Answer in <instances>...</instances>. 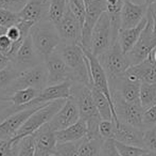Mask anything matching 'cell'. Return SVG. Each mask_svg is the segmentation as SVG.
<instances>
[{
	"instance_id": "4dcf8cb0",
	"label": "cell",
	"mask_w": 156,
	"mask_h": 156,
	"mask_svg": "<svg viewBox=\"0 0 156 156\" xmlns=\"http://www.w3.org/2000/svg\"><path fill=\"white\" fill-rule=\"evenodd\" d=\"M68 6L81 23V25H84L85 17H86V6L84 0H68Z\"/></svg>"
},
{
	"instance_id": "ee69618b",
	"label": "cell",
	"mask_w": 156,
	"mask_h": 156,
	"mask_svg": "<svg viewBox=\"0 0 156 156\" xmlns=\"http://www.w3.org/2000/svg\"><path fill=\"white\" fill-rule=\"evenodd\" d=\"M127 1L132 2L134 4H137V6H146L147 0H127Z\"/></svg>"
},
{
	"instance_id": "8d00e7d4",
	"label": "cell",
	"mask_w": 156,
	"mask_h": 156,
	"mask_svg": "<svg viewBox=\"0 0 156 156\" xmlns=\"http://www.w3.org/2000/svg\"><path fill=\"white\" fill-rule=\"evenodd\" d=\"M116 131V123L114 121L102 120L99 125V134L102 139H114Z\"/></svg>"
},
{
	"instance_id": "2e32d148",
	"label": "cell",
	"mask_w": 156,
	"mask_h": 156,
	"mask_svg": "<svg viewBox=\"0 0 156 156\" xmlns=\"http://www.w3.org/2000/svg\"><path fill=\"white\" fill-rule=\"evenodd\" d=\"M80 119L78 105L71 97H69L68 100H66L65 104L60 109V111L52 118L49 124L53 131H58L76 124Z\"/></svg>"
},
{
	"instance_id": "b9f144b4",
	"label": "cell",
	"mask_w": 156,
	"mask_h": 156,
	"mask_svg": "<svg viewBox=\"0 0 156 156\" xmlns=\"http://www.w3.org/2000/svg\"><path fill=\"white\" fill-rule=\"evenodd\" d=\"M11 64H12V59H11L10 57L5 56V55L0 52V71L5 69V67H8L9 65H11Z\"/></svg>"
},
{
	"instance_id": "4316f807",
	"label": "cell",
	"mask_w": 156,
	"mask_h": 156,
	"mask_svg": "<svg viewBox=\"0 0 156 156\" xmlns=\"http://www.w3.org/2000/svg\"><path fill=\"white\" fill-rule=\"evenodd\" d=\"M140 104L144 111L156 104V83L141 82L140 86Z\"/></svg>"
},
{
	"instance_id": "836d02e7",
	"label": "cell",
	"mask_w": 156,
	"mask_h": 156,
	"mask_svg": "<svg viewBox=\"0 0 156 156\" xmlns=\"http://www.w3.org/2000/svg\"><path fill=\"white\" fill-rule=\"evenodd\" d=\"M19 142L12 139H0V156H18Z\"/></svg>"
},
{
	"instance_id": "f546056e",
	"label": "cell",
	"mask_w": 156,
	"mask_h": 156,
	"mask_svg": "<svg viewBox=\"0 0 156 156\" xmlns=\"http://www.w3.org/2000/svg\"><path fill=\"white\" fill-rule=\"evenodd\" d=\"M82 143L81 141L76 142H64V143H58L55 148L56 156H80V146Z\"/></svg>"
},
{
	"instance_id": "e575fe53",
	"label": "cell",
	"mask_w": 156,
	"mask_h": 156,
	"mask_svg": "<svg viewBox=\"0 0 156 156\" xmlns=\"http://www.w3.org/2000/svg\"><path fill=\"white\" fill-rule=\"evenodd\" d=\"M18 156H34L35 155V140L33 135L27 136L19 140Z\"/></svg>"
},
{
	"instance_id": "ffe728a7",
	"label": "cell",
	"mask_w": 156,
	"mask_h": 156,
	"mask_svg": "<svg viewBox=\"0 0 156 156\" xmlns=\"http://www.w3.org/2000/svg\"><path fill=\"white\" fill-rule=\"evenodd\" d=\"M144 129L119 122L118 124H116L114 140L127 146L144 148Z\"/></svg>"
},
{
	"instance_id": "f5cc1de1",
	"label": "cell",
	"mask_w": 156,
	"mask_h": 156,
	"mask_svg": "<svg viewBox=\"0 0 156 156\" xmlns=\"http://www.w3.org/2000/svg\"><path fill=\"white\" fill-rule=\"evenodd\" d=\"M100 156H101V155H100Z\"/></svg>"
},
{
	"instance_id": "d6a6232c",
	"label": "cell",
	"mask_w": 156,
	"mask_h": 156,
	"mask_svg": "<svg viewBox=\"0 0 156 156\" xmlns=\"http://www.w3.org/2000/svg\"><path fill=\"white\" fill-rule=\"evenodd\" d=\"M20 46L11 41L6 34L0 36V52L5 55V56L10 57L11 59H13L14 55L16 54V51L18 50V48L20 47Z\"/></svg>"
},
{
	"instance_id": "7a4b0ae2",
	"label": "cell",
	"mask_w": 156,
	"mask_h": 156,
	"mask_svg": "<svg viewBox=\"0 0 156 156\" xmlns=\"http://www.w3.org/2000/svg\"><path fill=\"white\" fill-rule=\"evenodd\" d=\"M56 52L73 72L74 82L84 83L88 87L93 86L89 63L81 45L61 44L56 49Z\"/></svg>"
},
{
	"instance_id": "30bf717a",
	"label": "cell",
	"mask_w": 156,
	"mask_h": 156,
	"mask_svg": "<svg viewBox=\"0 0 156 156\" xmlns=\"http://www.w3.org/2000/svg\"><path fill=\"white\" fill-rule=\"evenodd\" d=\"M47 67L48 74V86H55L60 83L71 81L74 82V75L69 67L66 64V62L62 59V57L54 51L50 56L44 60Z\"/></svg>"
},
{
	"instance_id": "7dc6e473",
	"label": "cell",
	"mask_w": 156,
	"mask_h": 156,
	"mask_svg": "<svg viewBox=\"0 0 156 156\" xmlns=\"http://www.w3.org/2000/svg\"><path fill=\"white\" fill-rule=\"evenodd\" d=\"M140 156H156V152H152V151H148L147 150L146 152L144 153L142 155Z\"/></svg>"
},
{
	"instance_id": "d590c367",
	"label": "cell",
	"mask_w": 156,
	"mask_h": 156,
	"mask_svg": "<svg viewBox=\"0 0 156 156\" xmlns=\"http://www.w3.org/2000/svg\"><path fill=\"white\" fill-rule=\"evenodd\" d=\"M116 148H117L118 152L121 156H140L146 152V149L144 148H138V146H127V144L121 143L119 141L115 140Z\"/></svg>"
},
{
	"instance_id": "8fae6325",
	"label": "cell",
	"mask_w": 156,
	"mask_h": 156,
	"mask_svg": "<svg viewBox=\"0 0 156 156\" xmlns=\"http://www.w3.org/2000/svg\"><path fill=\"white\" fill-rule=\"evenodd\" d=\"M55 26L62 40V44L81 45L83 26L73 15V13L70 11L69 6L66 10L63 18Z\"/></svg>"
},
{
	"instance_id": "ba28073f",
	"label": "cell",
	"mask_w": 156,
	"mask_h": 156,
	"mask_svg": "<svg viewBox=\"0 0 156 156\" xmlns=\"http://www.w3.org/2000/svg\"><path fill=\"white\" fill-rule=\"evenodd\" d=\"M48 83V74L47 67L45 62L31 67L29 70L21 72L18 77L12 82V85L8 88V91L13 93L18 90L27 89V88H33V89L43 91Z\"/></svg>"
},
{
	"instance_id": "d4e9b609",
	"label": "cell",
	"mask_w": 156,
	"mask_h": 156,
	"mask_svg": "<svg viewBox=\"0 0 156 156\" xmlns=\"http://www.w3.org/2000/svg\"><path fill=\"white\" fill-rule=\"evenodd\" d=\"M41 91L33 88H27V89L18 90L11 94L10 96V103L14 106L18 107L20 110H23V107L31 103L33 100L39 95Z\"/></svg>"
},
{
	"instance_id": "ab89813d",
	"label": "cell",
	"mask_w": 156,
	"mask_h": 156,
	"mask_svg": "<svg viewBox=\"0 0 156 156\" xmlns=\"http://www.w3.org/2000/svg\"><path fill=\"white\" fill-rule=\"evenodd\" d=\"M101 156H121L118 152L116 148L115 140L114 139H107L104 140L101 150Z\"/></svg>"
},
{
	"instance_id": "7c38bea8",
	"label": "cell",
	"mask_w": 156,
	"mask_h": 156,
	"mask_svg": "<svg viewBox=\"0 0 156 156\" xmlns=\"http://www.w3.org/2000/svg\"><path fill=\"white\" fill-rule=\"evenodd\" d=\"M81 47H82V46H81ZM83 51H84L85 56H86L87 60H88V63H89V70H90V76H91V82H93V86L96 87L97 89L100 90V91L106 96V98L109 101L113 109L115 110L108 78H107L106 73H105L103 67L101 65L98 57H96L94 55L91 54V51L84 49V48H83Z\"/></svg>"
},
{
	"instance_id": "83f0119b",
	"label": "cell",
	"mask_w": 156,
	"mask_h": 156,
	"mask_svg": "<svg viewBox=\"0 0 156 156\" xmlns=\"http://www.w3.org/2000/svg\"><path fill=\"white\" fill-rule=\"evenodd\" d=\"M67 8L68 0H51L49 13H48V19L54 25H56L63 18Z\"/></svg>"
},
{
	"instance_id": "816d5d0a",
	"label": "cell",
	"mask_w": 156,
	"mask_h": 156,
	"mask_svg": "<svg viewBox=\"0 0 156 156\" xmlns=\"http://www.w3.org/2000/svg\"><path fill=\"white\" fill-rule=\"evenodd\" d=\"M51 156H56V155H51Z\"/></svg>"
},
{
	"instance_id": "681fc988",
	"label": "cell",
	"mask_w": 156,
	"mask_h": 156,
	"mask_svg": "<svg viewBox=\"0 0 156 156\" xmlns=\"http://www.w3.org/2000/svg\"><path fill=\"white\" fill-rule=\"evenodd\" d=\"M6 30H8V29H5V28H3V27H1V26H0V36H2V34H5Z\"/></svg>"
},
{
	"instance_id": "f907efd6",
	"label": "cell",
	"mask_w": 156,
	"mask_h": 156,
	"mask_svg": "<svg viewBox=\"0 0 156 156\" xmlns=\"http://www.w3.org/2000/svg\"><path fill=\"white\" fill-rule=\"evenodd\" d=\"M156 3V0H147V4L148 6H151V4H154Z\"/></svg>"
},
{
	"instance_id": "52a82bcc",
	"label": "cell",
	"mask_w": 156,
	"mask_h": 156,
	"mask_svg": "<svg viewBox=\"0 0 156 156\" xmlns=\"http://www.w3.org/2000/svg\"><path fill=\"white\" fill-rule=\"evenodd\" d=\"M113 103L115 112L119 122L138 128L144 129V109L140 103H129L120 95L119 92L112 91Z\"/></svg>"
},
{
	"instance_id": "603a6c76",
	"label": "cell",
	"mask_w": 156,
	"mask_h": 156,
	"mask_svg": "<svg viewBox=\"0 0 156 156\" xmlns=\"http://www.w3.org/2000/svg\"><path fill=\"white\" fill-rule=\"evenodd\" d=\"M147 24H148V17L144 19L141 23L135 28H131V29H120L119 34H118V41H119L120 45H121L122 50L125 54H129L133 47L136 45L138 42L140 36H141L142 31L146 28Z\"/></svg>"
},
{
	"instance_id": "5bb4252c",
	"label": "cell",
	"mask_w": 156,
	"mask_h": 156,
	"mask_svg": "<svg viewBox=\"0 0 156 156\" xmlns=\"http://www.w3.org/2000/svg\"><path fill=\"white\" fill-rule=\"evenodd\" d=\"M71 81H66V82L60 83V85L48 86L43 91H41L39 95L35 100L26 105L23 109L35 108V107L41 106V105L52 103L58 100H68L71 96Z\"/></svg>"
},
{
	"instance_id": "9a60e30c",
	"label": "cell",
	"mask_w": 156,
	"mask_h": 156,
	"mask_svg": "<svg viewBox=\"0 0 156 156\" xmlns=\"http://www.w3.org/2000/svg\"><path fill=\"white\" fill-rule=\"evenodd\" d=\"M35 140V155L34 156H51L55 153L58 144L55 131L52 129L49 123L33 134Z\"/></svg>"
},
{
	"instance_id": "7bdbcfd3",
	"label": "cell",
	"mask_w": 156,
	"mask_h": 156,
	"mask_svg": "<svg viewBox=\"0 0 156 156\" xmlns=\"http://www.w3.org/2000/svg\"><path fill=\"white\" fill-rule=\"evenodd\" d=\"M11 92H9L8 90H2L0 91V105L3 104H8L10 103V96H11Z\"/></svg>"
},
{
	"instance_id": "60d3db41",
	"label": "cell",
	"mask_w": 156,
	"mask_h": 156,
	"mask_svg": "<svg viewBox=\"0 0 156 156\" xmlns=\"http://www.w3.org/2000/svg\"><path fill=\"white\" fill-rule=\"evenodd\" d=\"M156 125V104L151 108L147 109L144 113V129L150 128Z\"/></svg>"
},
{
	"instance_id": "c3c4849f",
	"label": "cell",
	"mask_w": 156,
	"mask_h": 156,
	"mask_svg": "<svg viewBox=\"0 0 156 156\" xmlns=\"http://www.w3.org/2000/svg\"><path fill=\"white\" fill-rule=\"evenodd\" d=\"M150 57H151V58H152V59H153V60H154V61H155V62H156V48H155V49H154V50H153V51H152V52H151Z\"/></svg>"
},
{
	"instance_id": "4fadbf2b",
	"label": "cell",
	"mask_w": 156,
	"mask_h": 156,
	"mask_svg": "<svg viewBox=\"0 0 156 156\" xmlns=\"http://www.w3.org/2000/svg\"><path fill=\"white\" fill-rule=\"evenodd\" d=\"M43 62L44 59L37 54L30 36L23 41V43L21 44V46L18 48V50L12 59V64L20 73L26 70L36 67Z\"/></svg>"
},
{
	"instance_id": "5b68a950",
	"label": "cell",
	"mask_w": 156,
	"mask_h": 156,
	"mask_svg": "<svg viewBox=\"0 0 156 156\" xmlns=\"http://www.w3.org/2000/svg\"><path fill=\"white\" fill-rule=\"evenodd\" d=\"M65 102L66 100H58L41 106L31 117L28 119L27 122L23 125V127L17 131L15 137L12 138V140L14 142H18L19 140L27 137V136L33 135L35 131H37L41 127H43L44 125H46L52 120V118L64 106Z\"/></svg>"
},
{
	"instance_id": "7402d4cb",
	"label": "cell",
	"mask_w": 156,
	"mask_h": 156,
	"mask_svg": "<svg viewBox=\"0 0 156 156\" xmlns=\"http://www.w3.org/2000/svg\"><path fill=\"white\" fill-rule=\"evenodd\" d=\"M87 133H88V128H87L86 122L80 119L76 124L62 131H55V136L58 143H64V142L81 141L87 137Z\"/></svg>"
},
{
	"instance_id": "ac0fdd59",
	"label": "cell",
	"mask_w": 156,
	"mask_h": 156,
	"mask_svg": "<svg viewBox=\"0 0 156 156\" xmlns=\"http://www.w3.org/2000/svg\"><path fill=\"white\" fill-rule=\"evenodd\" d=\"M149 6H137L124 0L123 8L121 11V28L120 29H131L138 26L147 17Z\"/></svg>"
},
{
	"instance_id": "e0dca14e",
	"label": "cell",
	"mask_w": 156,
	"mask_h": 156,
	"mask_svg": "<svg viewBox=\"0 0 156 156\" xmlns=\"http://www.w3.org/2000/svg\"><path fill=\"white\" fill-rule=\"evenodd\" d=\"M46 105V104H45ZM43 106V105H41ZM41 106L35 108H28L20 110L14 115L10 116L0 122V139H12L15 137L17 131L23 127V125Z\"/></svg>"
},
{
	"instance_id": "f35d334b",
	"label": "cell",
	"mask_w": 156,
	"mask_h": 156,
	"mask_svg": "<svg viewBox=\"0 0 156 156\" xmlns=\"http://www.w3.org/2000/svg\"><path fill=\"white\" fill-rule=\"evenodd\" d=\"M29 0H0V9L19 13L23 10Z\"/></svg>"
},
{
	"instance_id": "6da1fadb",
	"label": "cell",
	"mask_w": 156,
	"mask_h": 156,
	"mask_svg": "<svg viewBox=\"0 0 156 156\" xmlns=\"http://www.w3.org/2000/svg\"><path fill=\"white\" fill-rule=\"evenodd\" d=\"M70 97L78 105L80 118L87 124L88 138H102L99 134V125L102 118L94 104L90 87L80 82H72L71 96Z\"/></svg>"
},
{
	"instance_id": "bcb514c9",
	"label": "cell",
	"mask_w": 156,
	"mask_h": 156,
	"mask_svg": "<svg viewBox=\"0 0 156 156\" xmlns=\"http://www.w3.org/2000/svg\"><path fill=\"white\" fill-rule=\"evenodd\" d=\"M100 1H106V0H84L85 6H90V4H94L96 2H100Z\"/></svg>"
},
{
	"instance_id": "f1b7e54d",
	"label": "cell",
	"mask_w": 156,
	"mask_h": 156,
	"mask_svg": "<svg viewBox=\"0 0 156 156\" xmlns=\"http://www.w3.org/2000/svg\"><path fill=\"white\" fill-rule=\"evenodd\" d=\"M19 74H20V72L13 64L9 65L8 67L1 70L0 71V91L8 89L12 85L13 81L18 77Z\"/></svg>"
},
{
	"instance_id": "d6986e66",
	"label": "cell",
	"mask_w": 156,
	"mask_h": 156,
	"mask_svg": "<svg viewBox=\"0 0 156 156\" xmlns=\"http://www.w3.org/2000/svg\"><path fill=\"white\" fill-rule=\"evenodd\" d=\"M125 76L129 80L156 83V62L151 57H149L139 64L132 65L126 71Z\"/></svg>"
},
{
	"instance_id": "f6af8a7d",
	"label": "cell",
	"mask_w": 156,
	"mask_h": 156,
	"mask_svg": "<svg viewBox=\"0 0 156 156\" xmlns=\"http://www.w3.org/2000/svg\"><path fill=\"white\" fill-rule=\"evenodd\" d=\"M149 11H150V13L153 16H156V3L149 6Z\"/></svg>"
},
{
	"instance_id": "cb8c5ba5",
	"label": "cell",
	"mask_w": 156,
	"mask_h": 156,
	"mask_svg": "<svg viewBox=\"0 0 156 156\" xmlns=\"http://www.w3.org/2000/svg\"><path fill=\"white\" fill-rule=\"evenodd\" d=\"M90 89H91V93H93L94 104H96V107L99 111V115L101 116L102 120L114 121L116 124H118L119 120H118L115 110L113 109V107H112L109 101L106 98V96L99 89L94 87V86H91Z\"/></svg>"
},
{
	"instance_id": "44dd1931",
	"label": "cell",
	"mask_w": 156,
	"mask_h": 156,
	"mask_svg": "<svg viewBox=\"0 0 156 156\" xmlns=\"http://www.w3.org/2000/svg\"><path fill=\"white\" fill-rule=\"evenodd\" d=\"M140 81L129 80L126 76H123L111 85V91H117L120 95L129 103H140Z\"/></svg>"
},
{
	"instance_id": "3957f363",
	"label": "cell",
	"mask_w": 156,
	"mask_h": 156,
	"mask_svg": "<svg viewBox=\"0 0 156 156\" xmlns=\"http://www.w3.org/2000/svg\"><path fill=\"white\" fill-rule=\"evenodd\" d=\"M30 36L37 54L45 60L48 56L56 51L62 44V40L56 26L49 19H45L32 27Z\"/></svg>"
},
{
	"instance_id": "1f68e13d",
	"label": "cell",
	"mask_w": 156,
	"mask_h": 156,
	"mask_svg": "<svg viewBox=\"0 0 156 156\" xmlns=\"http://www.w3.org/2000/svg\"><path fill=\"white\" fill-rule=\"evenodd\" d=\"M20 21L18 13H14L12 11L0 9V26L5 29L16 26Z\"/></svg>"
},
{
	"instance_id": "74e56055",
	"label": "cell",
	"mask_w": 156,
	"mask_h": 156,
	"mask_svg": "<svg viewBox=\"0 0 156 156\" xmlns=\"http://www.w3.org/2000/svg\"><path fill=\"white\" fill-rule=\"evenodd\" d=\"M144 148L148 151L156 152V125L144 131Z\"/></svg>"
},
{
	"instance_id": "277c9868",
	"label": "cell",
	"mask_w": 156,
	"mask_h": 156,
	"mask_svg": "<svg viewBox=\"0 0 156 156\" xmlns=\"http://www.w3.org/2000/svg\"><path fill=\"white\" fill-rule=\"evenodd\" d=\"M98 59L106 73L109 86L123 77L132 67L127 54L122 50L118 40L106 52L98 57Z\"/></svg>"
},
{
	"instance_id": "484cf974",
	"label": "cell",
	"mask_w": 156,
	"mask_h": 156,
	"mask_svg": "<svg viewBox=\"0 0 156 156\" xmlns=\"http://www.w3.org/2000/svg\"><path fill=\"white\" fill-rule=\"evenodd\" d=\"M104 139L102 138H88L82 140L80 146V156H100Z\"/></svg>"
},
{
	"instance_id": "9c48e42d",
	"label": "cell",
	"mask_w": 156,
	"mask_h": 156,
	"mask_svg": "<svg viewBox=\"0 0 156 156\" xmlns=\"http://www.w3.org/2000/svg\"><path fill=\"white\" fill-rule=\"evenodd\" d=\"M148 24L142 31L138 42L133 49L127 54L131 65L139 64L150 57L151 52L156 48V36L153 33V17L148 11Z\"/></svg>"
},
{
	"instance_id": "8992f818",
	"label": "cell",
	"mask_w": 156,
	"mask_h": 156,
	"mask_svg": "<svg viewBox=\"0 0 156 156\" xmlns=\"http://www.w3.org/2000/svg\"><path fill=\"white\" fill-rule=\"evenodd\" d=\"M115 42L111 18L108 13L104 12L98 19L93 30L89 51H91V54L96 57H100L106 52L115 44Z\"/></svg>"
}]
</instances>
